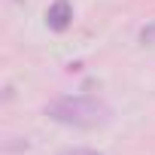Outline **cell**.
<instances>
[{
    "mask_svg": "<svg viewBox=\"0 0 155 155\" xmlns=\"http://www.w3.org/2000/svg\"><path fill=\"white\" fill-rule=\"evenodd\" d=\"M46 116L70 125V128H97L110 119V107L97 97H85V94H76V97H58L46 107Z\"/></svg>",
    "mask_w": 155,
    "mask_h": 155,
    "instance_id": "obj_1",
    "label": "cell"
},
{
    "mask_svg": "<svg viewBox=\"0 0 155 155\" xmlns=\"http://www.w3.org/2000/svg\"><path fill=\"white\" fill-rule=\"evenodd\" d=\"M73 21V6H70V0H55V3L46 9V25L52 31H67Z\"/></svg>",
    "mask_w": 155,
    "mask_h": 155,
    "instance_id": "obj_2",
    "label": "cell"
},
{
    "mask_svg": "<svg viewBox=\"0 0 155 155\" xmlns=\"http://www.w3.org/2000/svg\"><path fill=\"white\" fill-rule=\"evenodd\" d=\"M140 40H143V43H155V25L143 28V31H140Z\"/></svg>",
    "mask_w": 155,
    "mask_h": 155,
    "instance_id": "obj_3",
    "label": "cell"
},
{
    "mask_svg": "<svg viewBox=\"0 0 155 155\" xmlns=\"http://www.w3.org/2000/svg\"><path fill=\"white\" fill-rule=\"evenodd\" d=\"M61 155H101V152H94V149H67Z\"/></svg>",
    "mask_w": 155,
    "mask_h": 155,
    "instance_id": "obj_4",
    "label": "cell"
}]
</instances>
